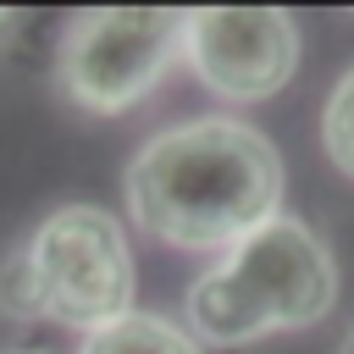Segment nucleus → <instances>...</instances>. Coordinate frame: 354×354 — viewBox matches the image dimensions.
<instances>
[{"label":"nucleus","mask_w":354,"mask_h":354,"mask_svg":"<svg viewBox=\"0 0 354 354\" xmlns=\"http://www.w3.org/2000/svg\"><path fill=\"white\" fill-rule=\"evenodd\" d=\"M122 188L149 238L227 254L282 216V155L249 122L199 116L155 133L127 160Z\"/></svg>","instance_id":"nucleus-1"},{"label":"nucleus","mask_w":354,"mask_h":354,"mask_svg":"<svg viewBox=\"0 0 354 354\" xmlns=\"http://www.w3.org/2000/svg\"><path fill=\"white\" fill-rule=\"evenodd\" d=\"M332 304H337L332 249L299 216L266 221L254 238L227 249L183 293L188 332L216 348H238V343H260L271 332L315 326Z\"/></svg>","instance_id":"nucleus-2"},{"label":"nucleus","mask_w":354,"mask_h":354,"mask_svg":"<svg viewBox=\"0 0 354 354\" xmlns=\"http://www.w3.org/2000/svg\"><path fill=\"white\" fill-rule=\"evenodd\" d=\"M22 266L33 282V315L72 326V332H100L122 315H133V249L127 232L111 210L100 205H61L50 210L33 238L22 243Z\"/></svg>","instance_id":"nucleus-3"},{"label":"nucleus","mask_w":354,"mask_h":354,"mask_svg":"<svg viewBox=\"0 0 354 354\" xmlns=\"http://www.w3.org/2000/svg\"><path fill=\"white\" fill-rule=\"evenodd\" d=\"M188 11H83L61 33L55 83L94 116L133 111L183 61Z\"/></svg>","instance_id":"nucleus-4"},{"label":"nucleus","mask_w":354,"mask_h":354,"mask_svg":"<svg viewBox=\"0 0 354 354\" xmlns=\"http://www.w3.org/2000/svg\"><path fill=\"white\" fill-rule=\"evenodd\" d=\"M183 61L216 100L254 105L288 88L299 66V28L288 11H188Z\"/></svg>","instance_id":"nucleus-5"},{"label":"nucleus","mask_w":354,"mask_h":354,"mask_svg":"<svg viewBox=\"0 0 354 354\" xmlns=\"http://www.w3.org/2000/svg\"><path fill=\"white\" fill-rule=\"evenodd\" d=\"M77 354H205V348L183 321H166L155 310H133V315L88 332Z\"/></svg>","instance_id":"nucleus-6"},{"label":"nucleus","mask_w":354,"mask_h":354,"mask_svg":"<svg viewBox=\"0 0 354 354\" xmlns=\"http://www.w3.org/2000/svg\"><path fill=\"white\" fill-rule=\"evenodd\" d=\"M321 149L326 160L354 183V66L332 83L326 94V111H321Z\"/></svg>","instance_id":"nucleus-7"},{"label":"nucleus","mask_w":354,"mask_h":354,"mask_svg":"<svg viewBox=\"0 0 354 354\" xmlns=\"http://www.w3.org/2000/svg\"><path fill=\"white\" fill-rule=\"evenodd\" d=\"M11 28H17V17H11V11H0V39H6Z\"/></svg>","instance_id":"nucleus-8"},{"label":"nucleus","mask_w":354,"mask_h":354,"mask_svg":"<svg viewBox=\"0 0 354 354\" xmlns=\"http://www.w3.org/2000/svg\"><path fill=\"white\" fill-rule=\"evenodd\" d=\"M337 354H354V326H348V337H343V348Z\"/></svg>","instance_id":"nucleus-9"},{"label":"nucleus","mask_w":354,"mask_h":354,"mask_svg":"<svg viewBox=\"0 0 354 354\" xmlns=\"http://www.w3.org/2000/svg\"><path fill=\"white\" fill-rule=\"evenodd\" d=\"M17 354H39V348H17Z\"/></svg>","instance_id":"nucleus-10"}]
</instances>
